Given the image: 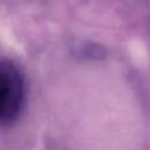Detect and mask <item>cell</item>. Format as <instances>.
I'll return each mask as SVG.
<instances>
[{"label": "cell", "mask_w": 150, "mask_h": 150, "mask_svg": "<svg viewBox=\"0 0 150 150\" xmlns=\"http://www.w3.org/2000/svg\"><path fill=\"white\" fill-rule=\"evenodd\" d=\"M25 103V83L20 70L9 61H0V125L15 122Z\"/></svg>", "instance_id": "obj_1"}]
</instances>
